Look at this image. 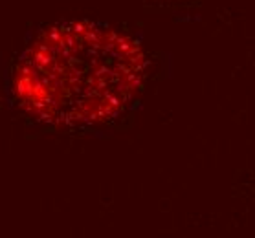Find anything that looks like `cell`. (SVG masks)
<instances>
[{
    "mask_svg": "<svg viewBox=\"0 0 255 238\" xmlns=\"http://www.w3.org/2000/svg\"><path fill=\"white\" fill-rule=\"evenodd\" d=\"M145 66V53L132 37L98 22H61L26 48L15 70V93L42 123H103L130 105Z\"/></svg>",
    "mask_w": 255,
    "mask_h": 238,
    "instance_id": "cell-1",
    "label": "cell"
}]
</instances>
